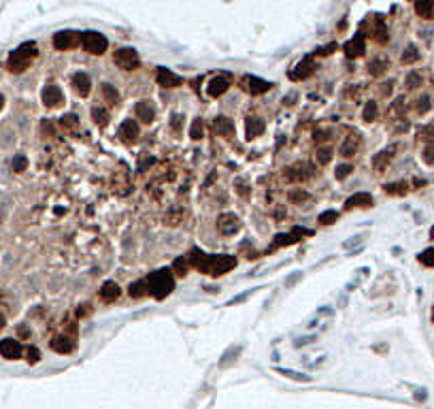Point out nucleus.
I'll return each instance as SVG.
<instances>
[{
  "label": "nucleus",
  "instance_id": "1",
  "mask_svg": "<svg viewBox=\"0 0 434 409\" xmlns=\"http://www.w3.org/2000/svg\"><path fill=\"white\" fill-rule=\"evenodd\" d=\"M147 288H149V294L154 296V299H158V301L166 299V296L175 290L173 271L171 268H160V271L151 273V275L147 277Z\"/></svg>",
  "mask_w": 434,
  "mask_h": 409
},
{
  "label": "nucleus",
  "instance_id": "2",
  "mask_svg": "<svg viewBox=\"0 0 434 409\" xmlns=\"http://www.w3.org/2000/svg\"><path fill=\"white\" fill-rule=\"evenodd\" d=\"M34 58H37V45L30 41V43H23L15 51H11L7 66H9L11 73H23L28 66H30V62L34 60Z\"/></svg>",
  "mask_w": 434,
  "mask_h": 409
},
{
  "label": "nucleus",
  "instance_id": "3",
  "mask_svg": "<svg viewBox=\"0 0 434 409\" xmlns=\"http://www.w3.org/2000/svg\"><path fill=\"white\" fill-rule=\"evenodd\" d=\"M234 266H237V258H234V256H228V254L207 256V260H204V266L200 268V273L219 277V275H226V273L230 271V268H234Z\"/></svg>",
  "mask_w": 434,
  "mask_h": 409
},
{
  "label": "nucleus",
  "instance_id": "4",
  "mask_svg": "<svg viewBox=\"0 0 434 409\" xmlns=\"http://www.w3.org/2000/svg\"><path fill=\"white\" fill-rule=\"evenodd\" d=\"M81 45H83V49L87 51V54L102 56L104 51H107V47H109V41L100 32H83V37H81Z\"/></svg>",
  "mask_w": 434,
  "mask_h": 409
},
{
  "label": "nucleus",
  "instance_id": "5",
  "mask_svg": "<svg viewBox=\"0 0 434 409\" xmlns=\"http://www.w3.org/2000/svg\"><path fill=\"white\" fill-rule=\"evenodd\" d=\"M113 62L121 68V71H134V68H138L140 58L132 47H121L113 54Z\"/></svg>",
  "mask_w": 434,
  "mask_h": 409
},
{
  "label": "nucleus",
  "instance_id": "6",
  "mask_svg": "<svg viewBox=\"0 0 434 409\" xmlns=\"http://www.w3.org/2000/svg\"><path fill=\"white\" fill-rule=\"evenodd\" d=\"M81 37L83 32H75V30H62L54 34V47L60 49V51H68V49H75L81 45Z\"/></svg>",
  "mask_w": 434,
  "mask_h": 409
},
{
  "label": "nucleus",
  "instance_id": "7",
  "mask_svg": "<svg viewBox=\"0 0 434 409\" xmlns=\"http://www.w3.org/2000/svg\"><path fill=\"white\" fill-rule=\"evenodd\" d=\"M240 87H243L245 92H249L251 96H257V94H264V92L271 90V83L260 77H254V75H247V77L240 79Z\"/></svg>",
  "mask_w": 434,
  "mask_h": 409
},
{
  "label": "nucleus",
  "instance_id": "8",
  "mask_svg": "<svg viewBox=\"0 0 434 409\" xmlns=\"http://www.w3.org/2000/svg\"><path fill=\"white\" fill-rule=\"evenodd\" d=\"M343 51H345V56H347V58H360V56L366 51V39H364V34H362V32L354 34V39H349L347 43L343 45Z\"/></svg>",
  "mask_w": 434,
  "mask_h": 409
},
{
  "label": "nucleus",
  "instance_id": "9",
  "mask_svg": "<svg viewBox=\"0 0 434 409\" xmlns=\"http://www.w3.org/2000/svg\"><path fill=\"white\" fill-rule=\"evenodd\" d=\"M238 228H240V220L234 213H221L217 218V230L221 235H234V232H238Z\"/></svg>",
  "mask_w": 434,
  "mask_h": 409
},
{
  "label": "nucleus",
  "instance_id": "10",
  "mask_svg": "<svg viewBox=\"0 0 434 409\" xmlns=\"http://www.w3.org/2000/svg\"><path fill=\"white\" fill-rule=\"evenodd\" d=\"M313 71H315L313 58H302V60L290 71V79L292 81H302V79H307L309 75H313Z\"/></svg>",
  "mask_w": 434,
  "mask_h": 409
},
{
  "label": "nucleus",
  "instance_id": "11",
  "mask_svg": "<svg viewBox=\"0 0 434 409\" xmlns=\"http://www.w3.org/2000/svg\"><path fill=\"white\" fill-rule=\"evenodd\" d=\"M117 134H119V139H121V141H126V143L137 141L138 134H140V128L137 124V120H124V122H121V126H119V130H117Z\"/></svg>",
  "mask_w": 434,
  "mask_h": 409
},
{
  "label": "nucleus",
  "instance_id": "12",
  "mask_svg": "<svg viewBox=\"0 0 434 409\" xmlns=\"http://www.w3.org/2000/svg\"><path fill=\"white\" fill-rule=\"evenodd\" d=\"M228 87H230V81H228V77H224V75H217V77H213L209 81L207 85V94L211 98H219L224 96L228 92Z\"/></svg>",
  "mask_w": 434,
  "mask_h": 409
},
{
  "label": "nucleus",
  "instance_id": "13",
  "mask_svg": "<svg viewBox=\"0 0 434 409\" xmlns=\"http://www.w3.org/2000/svg\"><path fill=\"white\" fill-rule=\"evenodd\" d=\"M156 81H158V85H162V87H179L183 83V79H181L177 73L168 71V68H158Z\"/></svg>",
  "mask_w": 434,
  "mask_h": 409
},
{
  "label": "nucleus",
  "instance_id": "14",
  "mask_svg": "<svg viewBox=\"0 0 434 409\" xmlns=\"http://www.w3.org/2000/svg\"><path fill=\"white\" fill-rule=\"evenodd\" d=\"M373 207V196L368 194V192H357V194L349 196L347 201H345V209H368Z\"/></svg>",
  "mask_w": 434,
  "mask_h": 409
},
{
  "label": "nucleus",
  "instance_id": "15",
  "mask_svg": "<svg viewBox=\"0 0 434 409\" xmlns=\"http://www.w3.org/2000/svg\"><path fill=\"white\" fill-rule=\"evenodd\" d=\"M49 346L56 354H70L75 349V339L68 337V335H58V337L51 339Z\"/></svg>",
  "mask_w": 434,
  "mask_h": 409
},
{
  "label": "nucleus",
  "instance_id": "16",
  "mask_svg": "<svg viewBox=\"0 0 434 409\" xmlns=\"http://www.w3.org/2000/svg\"><path fill=\"white\" fill-rule=\"evenodd\" d=\"M43 102H45V107H49V109H54V107H58V104H62V102H64L62 90H60L58 85H47L45 90H43Z\"/></svg>",
  "mask_w": 434,
  "mask_h": 409
},
{
  "label": "nucleus",
  "instance_id": "17",
  "mask_svg": "<svg viewBox=\"0 0 434 409\" xmlns=\"http://www.w3.org/2000/svg\"><path fill=\"white\" fill-rule=\"evenodd\" d=\"M134 115H137V120H140L143 124H151V122L156 120V111L149 104V101H138L134 104Z\"/></svg>",
  "mask_w": 434,
  "mask_h": 409
},
{
  "label": "nucleus",
  "instance_id": "18",
  "mask_svg": "<svg viewBox=\"0 0 434 409\" xmlns=\"http://www.w3.org/2000/svg\"><path fill=\"white\" fill-rule=\"evenodd\" d=\"M0 354L9 360H15L21 356V343L15 341V339H2L0 341Z\"/></svg>",
  "mask_w": 434,
  "mask_h": 409
},
{
  "label": "nucleus",
  "instance_id": "19",
  "mask_svg": "<svg viewBox=\"0 0 434 409\" xmlns=\"http://www.w3.org/2000/svg\"><path fill=\"white\" fill-rule=\"evenodd\" d=\"M213 130L219 134V137H226V139L234 137V124H232V120L226 118V115H217V118L213 120Z\"/></svg>",
  "mask_w": 434,
  "mask_h": 409
},
{
  "label": "nucleus",
  "instance_id": "20",
  "mask_svg": "<svg viewBox=\"0 0 434 409\" xmlns=\"http://www.w3.org/2000/svg\"><path fill=\"white\" fill-rule=\"evenodd\" d=\"M73 90L77 92L79 96H87L92 90V81L87 77V73H75L73 75Z\"/></svg>",
  "mask_w": 434,
  "mask_h": 409
},
{
  "label": "nucleus",
  "instance_id": "21",
  "mask_svg": "<svg viewBox=\"0 0 434 409\" xmlns=\"http://www.w3.org/2000/svg\"><path fill=\"white\" fill-rule=\"evenodd\" d=\"M360 145H362L360 134H349V137L343 141V145H341V156H345V158L355 156V151L360 149Z\"/></svg>",
  "mask_w": 434,
  "mask_h": 409
},
{
  "label": "nucleus",
  "instance_id": "22",
  "mask_svg": "<svg viewBox=\"0 0 434 409\" xmlns=\"http://www.w3.org/2000/svg\"><path fill=\"white\" fill-rule=\"evenodd\" d=\"M119 294H121V288L117 286L115 282H104L102 284V288H100V299L104 301V303H113V301H117L119 299Z\"/></svg>",
  "mask_w": 434,
  "mask_h": 409
},
{
  "label": "nucleus",
  "instance_id": "23",
  "mask_svg": "<svg viewBox=\"0 0 434 409\" xmlns=\"http://www.w3.org/2000/svg\"><path fill=\"white\" fill-rule=\"evenodd\" d=\"M309 166L307 164H294V166H290L285 171V177L290 179V181H304L309 177Z\"/></svg>",
  "mask_w": 434,
  "mask_h": 409
},
{
  "label": "nucleus",
  "instance_id": "24",
  "mask_svg": "<svg viewBox=\"0 0 434 409\" xmlns=\"http://www.w3.org/2000/svg\"><path fill=\"white\" fill-rule=\"evenodd\" d=\"M128 294H130L132 299H143L145 294H149L147 279H138V282L130 284V286H128Z\"/></svg>",
  "mask_w": 434,
  "mask_h": 409
},
{
  "label": "nucleus",
  "instance_id": "25",
  "mask_svg": "<svg viewBox=\"0 0 434 409\" xmlns=\"http://www.w3.org/2000/svg\"><path fill=\"white\" fill-rule=\"evenodd\" d=\"M264 128H266V124H264L262 118H249L247 120V137L249 139L260 137V134L264 132Z\"/></svg>",
  "mask_w": 434,
  "mask_h": 409
},
{
  "label": "nucleus",
  "instance_id": "26",
  "mask_svg": "<svg viewBox=\"0 0 434 409\" xmlns=\"http://www.w3.org/2000/svg\"><path fill=\"white\" fill-rule=\"evenodd\" d=\"M92 120H94V124H96V126L104 128V126L109 124L111 115H109V111L104 109V107H94V109H92Z\"/></svg>",
  "mask_w": 434,
  "mask_h": 409
},
{
  "label": "nucleus",
  "instance_id": "27",
  "mask_svg": "<svg viewBox=\"0 0 434 409\" xmlns=\"http://www.w3.org/2000/svg\"><path fill=\"white\" fill-rule=\"evenodd\" d=\"M415 2V11H417V15L421 17H432L434 13V0H413Z\"/></svg>",
  "mask_w": 434,
  "mask_h": 409
},
{
  "label": "nucleus",
  "instance_id": "28",
  "mask_svg": "<svg viewBox=\"0 0 434 409\" xmlns=\"http://www.w3.org/2000/svg\"><path fill=\"white\" fill-rule=\"evenodd\" d=\"M383 190H385V194H392V196H404L409 185H407V181H394V184H385Z\"/></svg>",
  "mask_w": 434,
  "mask_h": 409
},
{
  "label": "nucleus",
  "instance_id": "29",
  "mask_svg": "<svg viewBox=\"0 0 434 409\" xmlns=\"http://www.w3.org/2000/svg\"><path fill=\"white\" fill-rule=\"evenodd\" d=\"M392 151L394 149H385V151H381V154H377L373 158V166H375V171H383L385 166H388V162L392 160Z\"/></svg>",
  "mask_w": 434,
  "mask_h": 409
},
{
  "label": "nucleus",
  "instance_id": "30",
  "mask_svg": "<svg viewBox=\"0 0 434 409\" xmlns=\"http://www.w3.org/2000/svg\"><path fill=\"white\" fill-rule=\"evenodd\" d=\"M296 241H298V235H296L294 230L287 232V235H277V237H275V241H273V247H271V249L283 247V245H292V243H296Z\"/></svg>",
  "mask_w": 434,
  "mask_h": 409
},
{
  "label": "nucleus",
  "instance_id": "31",
  "mask_svg": "<svg viewBox=\"0 0 434 409\" xmlns=\"http://www.w3.org/2000/svg\"><path fill=\"white\" fill-rule=\"evenodd\" d=\"M171 271H173L177 277H185L187 271H190V262H187V258H177V260L173 262Z\"/></svg>",
  "mask_w": 434,
  "mask_h": 409
},
{
  "label": "nucleus",
  "instance_id": "32",
  "mask_svg": "<svg viewBox=\"0 0 434 409\" xmlns=\"http://www.w3.org/2000/svg\"><path fill=\"white\" fill-rule=\"evenodd\" d=\"M60 126L64 128V130H77L79 128V118L75 113H66L60 118Z\"/></svg>",
  "mask_w": 434,
  "mask_h": 409
},
{
  "label": "nucleus",
  "instance_id": "33",
  "mask_svg": "<svg viewBox=\"0 0 434 409\" xmlns=\"http://www.w3.org/2000/svg\"><path fill=\"white\" fill-rule=\"evenodd\" d=\"M100 92H102V96H104V102H109V104H117V102H119V94H117V92L113 90V85L102 83Z\"/></svg>",
  "mask_w": 434,
  "mask_h": 409
},
{
  "label": "nucleus",
  "instance_id": "34",
  "mask_svg": "<svg viewBox=\"0 0 434 409\" xmlns=\"http://www.w3.org/2000/svg\"><path fill=\"white\" fill-rule=\"evenodd\" d=\"M419 60V51H417V47L415 45H409L407 49H404V54H402V58H400V62L402 64H415Z\"/></svg>",
  "mask_w": 434,
  "mask_h": 409
},
{
  "label": "nucleus",
  "instance_id": "35",
  "mask_svg": "<svg viewBox=\"0 0 434 409\" xmlns=\"http://www.w3.org/2000/svg\"><path fill=\"white\" fill-rule=\"evenodd\" d=\"M385 68H388V62H385L383 58H377V60H373L371 64H368V73L375 75V77H379V75H383Z\"/></svg>",
  "mask_w": 434,
  "mask_h": 409
},
{
  "label": "nucleus",
  "instance_id": "36",
  "mask_svg": "<svg viewBox=\"0 0 434 409\" xmlns=\"http://www.w3.org/2000/svg\"><path fill=\"white\" fill-rule=\"evenodd\" d=\"M377 115H379L377 102H375V101H368V102H366V107H364V111H362V118H364L366 122H373V120H377Z\"/></svg>",
  "mask_w": 434,
  "mask_h": 409
},
{
  "label": "nucleus",
  "instance_id": "37",
  "mask_svg": "<svg viewBox=\"0 0 434 409\" xmlns=\"http://www.w3.org/2000/svg\"><path fill=\"white\" fill-rule=\"evenodd\" d=\"M202 134H204V124H202V120H200V118H196L194 122H192L190 137L194 139V141H198V139H202Z\"/></svg>",
  "mask_w": 434,
  "mask_h": 409
},
{
  "label": "nucleus",
  "instance_id": "38",
  "mask_svg": "<svg viewBox=\"0 0 434 409\" xmlns=\"http://www.w3.org/2000/svg\"><path fill=\"white\" fill-rule=\"evenodd\" d=\"M421 75L417 73V71H411L407 75V81H404V85H407V90H415V87H419L421 85Z\"/></svg>",
  "mask_w": 434,
  "mask_h": 409
},
{
  "label": "nucleus",
  "instance_id": "39",
  "mask_svg": "<svg viewBox=\"0 0 434 409\" xmlns=\"http://www.w3.org/2000/svg\"><path fill=\"white\" fill-rule=\"evenodd\" d=\"M336 220H338V213L332 211V209H328V211L319 213V218H317V222H319L321 226H330V224H334Z\"/></svg>",
  "mask_w": 434,
  "mask_h": 409
},
{
  "label": "nucleus",
  "instance_id": "40",
  "mask_svg": "<svg viewBox=\"0 0 434 409\" xmlns=\"http://www.w3.org/2000/svg\"><path fill=\"white\" fill-rule=\"evenodd\" d=\"M275 371L281 373L283 377L296 379V382H311V375H302V373H296V371H290V369H275Z\"/></svg>",
  "mask_w": 434,
  "mask_h": 409
},
{
  "label": "nucleus",
  "instance_id": "41",
  "mask_svg": "<svg viewBox=\"0 0 434 409\" xmlns=\"http://www.w3.org/2000/svg\"><path fill=\"white\" fill-rule=\"evenodd\" d=\"M28 168V158L23 156V154H17L15 158H13V171L15 173H23Z\"/></svg>",
  "mask_w": 434,
  "mask_h": 409
},
{
  "label": "nucleus",
  "instance_id": "42",
  "mask_svg": "<svg viewBox=\"0 0 434 409\" xmlns=\"http://www.w3.org/2000/svg\"><path fill=\"white\" fill-rule=\"evenodd\" d=\"M315 158H317L319 164H328V162L332 160V149L330 147H319L317 154H315Z\"/></svg>",
  "mask_w": 434,
  "mask_h": 409
},
{
  "label": "nucleus",
  "instance_id": "43",
  "mask_svg": "<svg viewBox=\"0 0 434 409\" xmlns=\"http://www.w3.org/2000/svg\"><path fill=\"white\" fill-rule=\"evenodd\" d=\"M351 171H354V164H338L336 171H334V177L345 179V177H349V175H351Z\"/></svg>",
  "mask_w": 434,
  "mask_h": 409
},
{
  "label": "nucleus",
  "instance_id": "44",
  "mask_svg": "<svg viewBox=\"0 0 434 409\" xmlns=\"http://www.w3.org/2000/svg\"><path fill=\"white\" fill-rule=\"evenodd\" d=\"M419 262H421V265H426V266H434V247L421 252L419 254Z\"/></svg>",
  "mask_w": 434,
  "mask_h": 409
},
{
  "label": "nucleus",
  "instance_id": "45",
  "mask_svg": "<svg viewBox=\"0 0 434 409\" xmlns=\"http://www.w3.org/2000/svg\"><path fill=\"white\" fill-rule=\"evenodd\" d=\"M309 198V194L304 190H294V192H290V201L292 203H304Z\"/></svg>",
  "mask_w": 434,
  "mask_h": 409
},
{
  "label": "nucleus",
  "instance_id": "46",
  "mask_svg": "<svg viewBox=\"0 0 434 409\" xmlns=\"http://www.w3.org/2000/svg\"><path fill=\"white\" fill-rule=\"evenodd\" d=\"M26 356H28V362L30 365H37V362L40 360V352H39V348H28V352H26Z\"/></svg>",
  "mask_w": 434,
  "mask_h": 409
},
{
  "label": "nucleus",
  "instance_id": "47",
  "mask_svg": "<svg viewBox=\"0 0 434 409\" xmlns=\"http://www.w3.org/2000/svg\"><path fill=\"white\" fill-rule=\"evenodd\" d=\"M417 113H426L428 109H430V96H421L419 101H417Z\"/></svg>",
  "mask_w": 434,
  "mask_h": 409
},
{
  "label": "nucleus",
  "instance_id": "48",
  "mask_svg": "<svg viewBox=\"0 0 434 409\" xmlns=\"http://www.w3.org/2000/svg\"><path fill=\"white\" fill-rule=\"evenodd\" d=\"M183 120H185V118H183V115H179V113H175L173 118H171V128H173L175 132L181 130V124H183Z\"/></svg>",
  "mask_w": 434,
  "mask_h": 409
},
{
  "label": "nucleus",
  "instance_id": "49",
  "mask_svg": "<svg viewBox=\"0 0 434 409\" xmlns=\"http://www.w3.org/2000/svg\"><path fill=\"white\" fill-rule=\"evenodd\" d=\"M334 49H336V43H330V45H326V47L315 49V54H317V56H328V54H332Z\"/></svg>",
  "mask_w": 434,
  "mask_h": 409
},
{
  "label": "nucleus",
  "instance_id": "50",
  "mask_svg": "<svg viewBox=\"0 0 434 409\" xmlns=\"http://www.w3.org/2000/svg\"><path fill=\"white\" fill-rule=\"evenodd\" d=\"M424 160L428 162V164H432V162H434V145L426 147V151H424Z\"/></svg>",
  "mask_w": 434,
  "mask_h": 409
},
{
  "label": "nucleus",
  "instance_id": "51",
  "mask_svg": "<svg viewBox=\"0 0 434 409\" xmlns=\"http://www.w3.org/2000/svg\"><path fill=\"white\" fill-rule=\"evenodd\" d=\"M87 313H92L90 305H81V307L77 309V315H79V318H83V315H87Z\"/></svg>",
  "mask_w": 434,
  "mask_h": 409
},
{
  "label": "nucleus",
  "instance_id": "52",
  "mask_svg": "<svg viewBox=\"0 0 434 409\" xmlns=\"http://www.w3.org/2000/svg\"><path fill=\"white\" fill-rule=\"evenodd\" d=\"M43 132L45 134H54V124H51V122H43Z\"/></svg>",
  "mask_w": 434,
  "mask_h": 409
},
{
  "label": "nucleus",
  "instance_id": "53",
  "mask_svg": "<svg viewBox=\"0 0 434 409\" xmlns=\"http://www.w3.org/2000/svg\"><path fill=\"white\" fill-rule=\"evenodd\" d=\"M421 134H424V139H428V141H434V128H426Z\"/></svg>",
  "mask_w": 434,
  "mask_h": 409
},
{
  "label": "nucleus",
  "instance_id": "54",
  "mask_svg": "<svg viewBox=\"0 0 434 409\" xmlns=\"http://www.w3.org/2000/svg\"><path fill=\"white\" fill-rule=\"evenodd\" d=\"M392 85H394V83H392V81H388V83H383V87H381V92H383V94H390V92H392Z\"/></svg>",
  "mask_w": 434,
  "mask_h": 409
},
{
  "label": "nucleus",
  "instance_id": "55",
  "mask_svg": "<svg viewBox=\"0 0 434 409\" xmlns=\"http://www.w3.org/2000/svg\"><path fill=\"white\" fill-rule=\"evenodd\" d=\"M324 139H328L324 130H317V132H315V141H324Z\"/></svg>",
  "mask_w": 434,
  "mask_h": 409
},
{
  "label": "nucleus",
  "instance_id": "56",
  "mask_svg": "<svg viewBox=\"0 0 434 409\" xmlns=\"http://www.w3.org/2000/svg\"><path fill=\"white\" fill-rule=\"evenodd\" d=\"M2 107H4V96L0 94V109H2Z\"/></svg>",
  "mask_w": 434,
  "mask_h": 409
},
{
  "label": "nucleus",
  "instance_id": "57",
  "mask_svg": "<svg viewBox=\"0 0 434 409\" xmlns=\"http://www.w3.org/2000/svg\"><path fill=\"white\" fill-rule=\"evenodd\" d=\"M4 326V315H0V328Z\"/></svg>",
  "mask_w": 434,
  "mask_h": 409
},
{
  "label": "nucleus",
  "instance_id": "58",
  "mask_svg": "<svg viewBox=\"0 0 434 409\" xmlns=\"http://www.w3.org/2000/svg\"><path fill=\"white\" fill-rule=\"evenodd\" d=\"M430 239H434V226H432V228H430Z\"/></svg>",
  "mask_w": 434,
  "mask_h": 409
},
{
  "label": "nucleus",
  "instance_id": "59",
  "mask_svg": "<svg viewBox=\"0 0 434 409\" xmlns=\"http://www.w3.org/2000/svg\"><path fill=\"white\" fill-rule=\"evenodd\" d=\"M432 322H434V313H432Z\"/></svg>",
  "mask_w": 434,
  "mask_h": 409
}]
</instances>
